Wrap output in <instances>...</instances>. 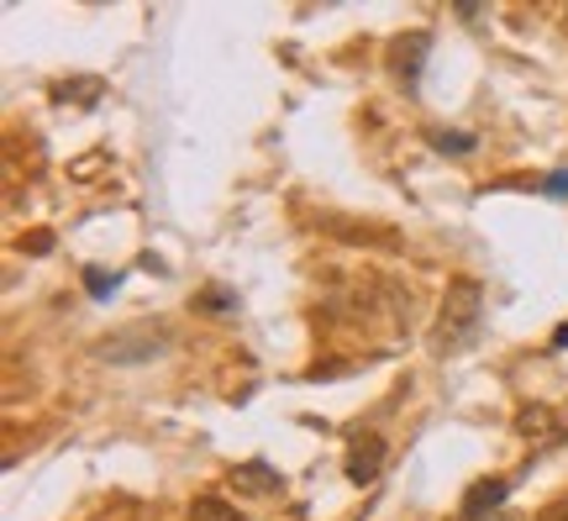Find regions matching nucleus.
Instances as JSON below:
<instances>
[{"label": "nucleus", "instance_id": "10", "mask_svg": "<svg viewBox=\"0 0 568 521\" xmlns=\"http://www.w3.org/2000/svg\"><path fill=\"white\" fill-rule=\"evenodd\" d=\"M84 290H90L95 301H111V295L122 290V274H105V269H95V263H90V269H84Z\"/></svg>", "mask_w": 568, "mask_h": 521}, {"label": "nucleus", "instance_id": "6", "mask_svg": "<svg viewBox=\"0 0 568 521\" xmlns=\"http://www.w3.org/2000/svg\"><path fill=\"white\" fill-rule=\"evenodd\" d=\"M506 495H510V480H479V484H468V495H464V521L495 517V511L506 505Z\"/></svg>", "mask_w": 568, "mask_h": 521}, {"label": "nucleus", "instance_id": "16", "mask_svg": "<svg viewBox=\"0 0 568 521\" xmlns=\"http://www.w3.org/2000/svg\"><path fill=\"white\" fill-rule=\"evenodd\" d=\"M485 521H516V517H510V511H495V517H485Z\"/></svg>", "mask_w": 568, "mask_h": 521}, {"label": "nucleus", "instance_id": "8", "mask_svg": "<svg viewBox=\"0 0 568 521\" xmlns=\"http://www.w3.org/2000/svg\"><path fill=\"white\" fill-rule=\"evenodd\" d=\"M190 521H243V517H237V505L222 501V495H195V501H190Z\"/></svg>", "mask_w": 568, "mask_h": 521}, {"label": "nucleus", "instance_id": "1", "mask_svg": "<svg viewBox=\"0 0 568 521\" xmlns=\"http://www.w3.org/2000/svg\"><path fill=\"white\" fill-rule=\"evenodd\" d=\"M485 332V290L474 280H453L443 290V305H437V327H432V348L443 359H458L468 353Z\"/></svg>", "mask_w": 568, "mask_h": 521}, {"label": "nucleus", "instance_id": "15", "mask_svg": "<svg viewBox=\"0 0 568 521\" xmlns=\"http://www.w3.org/2000/svg\"><path fill=\"white\" fill-rule=\"evenodd\" d=\"M552 348H568V327H558V332H552Z\"/></svg>", "mask_w": 568, "mask_h": 521}, {"label": "nucleus", "instance_id": "13", "mask_svg": "<svg viewBox=\"0 0 568 521\" xmlns=\"http://www.w3.org/2000/svg\"><path fill=\"white\" fill-rule=\"evenodd\" d=\"M53 248V232H27L21 238V253H48Z\"/></svg>", "mask_w": 568, "mask_h": 521}, {"label": "nucleus", "instance_id": "7", "mask_svg": "<svg viewBox=\"0 0 568 521\" xmlns=\"http://www.w3.org/2000/svg\"><path fill=\"white\" fill-rule=\"evenodd\" d=\"M101 96H105V84L95 80V74H84V80H63V84H53V101H59V106H69V101L95 106Z\"/></svg>", "mask_w": 568, "mask_h": 521}, {"label": "nucleus", "instance_id": "2", "mask_svg": "<svg viewBox=\"0 0 568 521\" xmlns=\"http://www.w3.org/2000/svg\"><path fill=\"white\" fill-rule=\"evenodd\" d=\"M169 348H174V338H169L163 321H138V327L116 332L111 342H101L95 359L101 363H153V359H163Z\"/></svg>", "mask_w": 568, "mask_h": 521}, {"label": "nucleus", "instance_id": "9", "mask_svg": "<svg viewBox=\"0 0 568 521\" xmlns=\"http://www.w3.org/2000/svg\"><path fill=\"white\" fill-rule=\"evenodd\" d=\"M516 427H521L527 438H558V427H552V417H548V405H527Z\"/></svg>", "mask_w": 568, "mask_h": 521}, {"label": "nucleus", "instance_id": "12", "mask_svg": "<svg viewBox=\"0 0 568 521\" xmlns=\"http://www.w3.org/2000/svg\"><path fill=\"white\" fill-rule=\"evenodd\" d=\"M201 311H237V295H226L222 284H211L201 295Z\"/></svg>", "mask_w": 568, "mask_h": 521}, {"label": "nucleus", "instance_id": "14", "mask_svg": "<svg viewBox=\"0 0 568 521\" xmlns=\"http://www.w3.org/2000/svg\"><path fill=\"white\" fill-rule=\"evenodd\" d=\"M542 190H548V196H568V169L548 174V180H542Z\"/></svg>", "mask_w": 568, "mask_h": 521}, {"label": "nucleus", "instance_id": "5", "mask_svg": "<svg viewBox=\"0 0 568 521\" xmlns=\"http://www.w3.org/2000/svg\"><path fill=\"white\" fill-rule=\"evenodd\" d=\"M232 490H243V495H280L284 480H280V469H268L264 459H253V463H237L232 474Z\"/></svg>", "mask_w": 568, "mask_h": 521}, {"label": "nucleus", "instance_id": "3", "mask_svg": "<svg viewBox=\"0 0 568 521\" xmlns=\"http://www.w3.org/2000/svg\"><path fill=\"white\" fill-rule=\"evenodd\" d=\"M385 438L379 432H358L353 448H347V480L353 484H374L379 480V469H385Z\"/></svg>", "mask_w": 568, "mask_h": 521}, {"label": "nucleus", "instance_id": "4", "mask_svg": "<svg viewBox=\"0 0 568 521\" xmlns=\"http://www.w3.org/2000/svg\"><path fill=\"white\" fill-rule=\"evenodd\" d=\"M426 53H432V32H406V38H395V48H389V69H395V80L406 84V90H416V80H422Z\"/></svg>", "mask_w": 568, "mask_h": 521}, {"label": "nucleus", "instance_id": "11", "mask_svg": "<svg viewBox=\"0 0 568 521\" xmlns=\"http://www.w3.org/2000/svg\"><path fill=\"white\" fill-rule=\"evenodd\" d=\"M426 142H432L437 153H474V138H468V132H443V127H432Z\"/></svg>", "mask_w": 568, "mask_h": 521}]
</instances>
